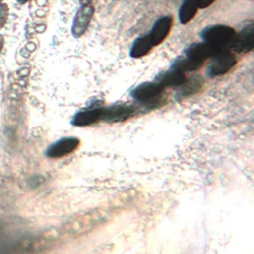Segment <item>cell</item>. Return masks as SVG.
Segmentation results:
<instances>
[{"label": "cell", "mask_w": 254, "mask_h": 254, "mask_svg": "<svg viewBox=\"0 0 254 254\" xmlns=\"http://www.w3.org/2000/svg\"><path fill=\"white\" fill-rule=\"evenodd\" d=\"M108 216L109 213L105 209H93L78 214L67 222V234L77 236L88 232L106 221Z\"/></svg>", "instance_id": "1"}, {"label": "cell", "mask_w": 254, "mask_h": 254, "mask_svg": "<svg viewBox=\"0 0 254 254\" xmlns=\"http://www.w3.org/2000/svg\"><path fill=\"white\" fill-rule=\"evenodd\" d=\"M210 59L211 61L207 67V75L210 77H216L226 73L237 62L233 52L227 48H222Z\"/></svg>", "instance_id": "2"}, {"label": "cell", "mask_w": 254, "mask_h": 254, "mask_svg": "<svg viewBox=\"0 0 254 254\" xmlns=\"http://www.w3.org/2000/svg\"><path fill=\"white\" fill-rule=\"evenodd\" d=\"M234 35V29L226 25L208 26L204 28L200 33V37L204 42H207L219 48L228 47Z\"/></svg>", "instance_id": "3"}, {"label": "cell", "mask_w": 254, "mask_h": 254, "mask_svg": "<svg viewBox=\"0 0 254 254\" xmlns=\"http://www.w3.org/2000/svg\"><path fill=\"white\" fill-rule=\"evenodd\" d=\"M235 53H249L254 48V24L250 23L235 34L228 45Z\"/></svg>", "instance_id": "4"}, {"label": "cell", "mask_w": 254, "mask_h": 254, "mask_svg": "<svg viewBox=\"0 0 254 254\" xmlns=\"http://www.w3.org/2000/svg\"><path fill=\"white\" fill-rule=\"evenodd\" d=\"M164 87L161 86L156 81L154 82H144L137 85L131 90V96L145 104H149L151 101H156L157 97L161 95Z\"/></svg>", "instance_id": "5"}, {"label": "cell", "mask_w": 254, "mask_h": 254, "mask_svg": "<svg viewBox=\"0 0 254 254\" xmlns=\"http://www.w3.org/2000/svg\"><path fill=\"white\" fill-rule=\"evenodd\" d=\"M93 14L94 8L91 4L80 5V8L77 10L71 26V34L74 38H79L85 33Z\"/></svg>", "instance_id": "6"}, {"label": "cell", "mask_w": 254, "mask_h": 254, "mask_svg": "<svg viewBox=\"0 0 254 254\" xmlns=\"http://www.w3.org/2000/svg\"><path fill=\"white\" fill-rule=\"evenodd\" d=\"M135 107L126 104H113L108 107H103L101 120L106 122L124 121L135 114Z\"/></svg>", "instance_id": "7"}, {"label": "cell", "mask_w": 254, "mask_h": 254, "mask_svg": "<svg viewBox=\"0 0 254 254\" xmlns=\"http://www.w3.org/2000/svg\"><path fill=\"white\" fill-rule=\"evenodd\" d=\"M79 145V140L75 137H65L58 140L47 150L49 158H62L72 153Z\"/></svg>", "instance_id": "8"}, {"label": "cell", "mask_w": 254, "mask_h": 254, "mask_svg": "<svg viewBox=\"0 0 254 254\" xmlns=\"http://www.w3.org/2000/svg\"><path fill=\"white\" fill-rule=\"evenodd\" d=\"M222 48L216 47L212 44L203 41L200 43H193L190 46H189L185 51V55L187 57L203 63L205 60L213 57Z\"/></svg>", "instance_id": "9"}, {"label": "cell", "mask_w": 254, "mask_h": 254, "mask_svg": "<svg viewBox=\"0 0 254 254\" xmlns=\"http://www.w3.org/2000/svg\"><path fill=\"white\" fill-rule=\"evenodd\" d=\"M172 24L173 19L171 16H164L156 21L150 33L147 35L153 47L158 46L166 39L170 33Z\"/></svg>", "instance_id": "10"}, {"label": "cell", "mask_w": 254, "mask_h": 254, "mask_svg": "<svg viewBox=\"0 0 254 254\" xmlns=\"http://www.w3.org/2000/svg\"><path fill=\"white\" fill-rule=\"evenodd\" d=\"M103 107L92 106L87 109L78 111L71 119V124L73 126H88L99 120H101Z\"/></svg>", "instance_id": "11"}, {"label": "cell", "mask_w": 254, "mask_h": 254, "mask_svg": "<svg viewBox=\"0 0 254 254\" xmlns=\"http://www.w3.org/2000/svg\"><path fill=\"white\" fill-rule=\"evenodd\" d=\"M186 76L184 72L175 70V69H169L166 71H162L159 73L155 81L159 83L161 86L166 87V86H180L186 81Z\"/></svg>", "instance_id": "12"}, {"label": "cell", "mask_w": 254, "mask_h": 254, "mask_svg": "<svg viewBox=\"0 0 254 254\" xmlns=\"http://www.w3.org/2000/svg\"><path fill=\"white\" fill-rule=\"evenodd\" d=\"M197 0H184L179 9V20L185 25L193 19L198 10Z\"/></svg>", "instance_id": "13"}, {"label": "cell", "mask_w": 254, "mask_h": 254, "mask_svg": "<svg viewBox=\"0 0 254 254\" xmlns=\"http://www.w3.org/2000/svg\"><path fill=\"white\" fill-rule=\"evenodd\" d=\"M202 62L197 60L191 59L190 57H179L177 58L171 64V68L181 71V72H188L193 71L198 69L202 65Z\"/></svg>", "instance_id": "14"}, {"label": "cell", "mask_w": 254, "mask_h": 254, "mask_svg": "<svg viewBox=\"0 0 254 254\" xmlns=\"http://www.w3.org/2000/svg\"><path fill=\"white\" fill-rule=\"evenodd\" d=\"M152 48H153V46H152L147 35L139 37L133 42V44L131 46L130 57L135 58V59L142 58V57L148 55Z\"/></svg>", "instance_id": "15"}, {"label": "cell", "mask_w": 254, "mask_h": 254, "mask_svg": "<svg viewBox=\"0 0 254 254\" xmlns=\"http://www.w3.org/2000/svg\"><path fill=\"white\" fill-rule=\"evenodd\" d=\"M203 80L200 76H192L191 78L186 79V81L181 84L178 90V95L180 97H186L194 94L199 90V88L202 86Z\"/></svg>", "instance_id": "16"}, {"label": "cell", "mask_w": 254, "mask_h": 254, "mask_svg": "<svg viewBox=\"0 0 254 254\" xmlns=\"http://www.w3.org/2000/svg\"><path fill=\"white\" fill-rule=\"evenodd\" d=\"M9 15V8L8 5L5 3L0 4V30L4 27V25L7 22Z\"/></svg>", "instance_id": "17"}, {"label": "cell", "mask_w": 254, "mask_h": 254, "mask_svg": "<svg viewBox=\"0 0 254 254\" xmlns=\"http://www.w3.org/2000/svg\"><path fill=\"white\" fill-rule=\"evenodd\" d=\"M197 1H198V8L205 9L209 7L215 0H197Z\"/></svg>", "instance_id": "18"}, {"label": "cell", "mask_w": 254, "mask_h": 254, "mask_svg": "<svg viewBox=\"0 0 254 254\" xmlns=\"http://www.w3.org/2000/svg\"><path fill=\"white\" fill-rule=\"evenodd\" d=\"M3 46H4V37L2 35H0V53L3 49Z\"/></svg>", "instance_id": "19"}, {"label": "cell", "mask_w": 254, "mask_h": 254, "mask_svg": "<svg viewBox=\"0 0 254 254\" xmlns=\"http://www.w3.org/2000/svg\"><path fill=\"white\" fill-rule=\"evenodd\" d=\"M92 0H79L80 5H87V4H91Z\"/></svg>", "instance_id": "20"}, {"label": "cell", "mask_w": 254, "mask_h": 254, "mask_svg": "<svg viewBox=\"0 0 254 254\" xmlns=\"http://www.w3.org/2000/svg\"><path fill=\"white\" fill-rule=\"evenodd\" d=\"M27 1H29V0H18V2L21 3V4H24V3H26Z\"/></svg>", "instance_id": "21"}, {"label": "cell", "mask_w": 254, "mask_h": 254, "mask_svg": "<svg viewBox=\"0 0 254 254\" xmlns=\"http://www.w3.org/2000/svg\"><path fill=\"white\" fill-rule=\"evenodd\" d=\"M2 1H3V0H0V4H1V3H2Z\"/></svg>", "instance_id": "22"}]
</instances>
